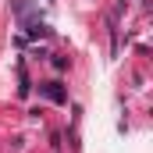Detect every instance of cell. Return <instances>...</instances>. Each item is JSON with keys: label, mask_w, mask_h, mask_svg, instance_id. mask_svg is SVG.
<instances>
[{"label": "cell", "mask_w": 153, "mask_h": 153, "mask_svg": "<svg viewBox=\"0 0 153 153\" xmlns=\"http://www.w3.org/2000/svg\"><path fill=\"white\" fill-rule=\"evenodd\" d=\"M43 93H46V96H50V100H57V103H61V100H64V93H61V89H57V85H46V89H43Z\"/></svg>", "instance_id": "obj_1"}]
</instances>
